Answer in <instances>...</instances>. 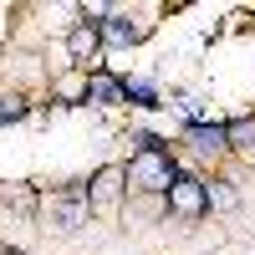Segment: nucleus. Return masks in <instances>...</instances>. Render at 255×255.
<instances>
[{"mask_svg": "<svg viewBox=\"0 0 255 255\" xmlns=\"http://www.w3.org/2000/svg\"><path fill=\"white\" fill-rule=\"evenodd\" d=\"M118 184H123L118 168H102V174L92 179V189H87V199H92V204H113V199H118Z\"/></svg>", "mask_w": 255, "mask_h": 255, "instance_id": "423d86ee", "label": "nucleus"}, {"mask_svg": "<svg viewBox=\"0 0 255 255\" xmlns=\"http://www.w3.org/2000/svg\"><path fill=\"white\" fill-rule=\"evenodd\" d=\"M168 199H174V209H179L184 220H199L204 209H209V189H204L199 179L179 174V179H174V189H168Z\"/></svg>", "mask_w": 255, "mask_h": 255, "instance_id": "f03ea898", "label": "nucleus"}, {"mask_svg": "<svg viewBox=\"0 0 255 255\" xmlns=\"http://www.w3.org/2000/svg\"><path fill=\"white\" fill-rule=\"evenodd\" d=\"M87 189H67V194H56V204H51V220H56V230H77L82 220H87Z\"/></svg>", "mask_w": 255, "mask_h": 255, "instance_id": "7ed1b4c3", "label": "nucleus"}, {"mask_svg": "<svg viewBox=\"0 0 255 255\" xmlns=\"http://www.w3.org/2000/svg\"><path fill=\"white\" fill-rule=\"evenodd\" d=\"M118 97H123V87H118L113 77H102V72H97V77L87 82V102H118Z\"/></svg>", "mask_w": 255, "mask_h": 255, "instance_id": "0eeeda50", "label": "nucleus"}, {"mask_svg": "<svg viewBox=\"0 0 255 255\" xmlns=\"http://www.w3.org/2000/svg\"><path fill=\"white\" fill-rule=\"evenodd\" d=\"M179 108H184L189 128H194V123H204V108H199V97H179Z\"/></svg>", "mask_w": 255, "mask_h": 255, "instance_id": "f8f14e48", "label": "nucleus"}, {"mask_svg": "<svg viewBox=\"0 0 255 255\" xmlns=\"http://www.w3.org/2000/svg\"><path fill=\"white\" fill-rule=\"evenodd\" d=\"M123 97L133 102V108H158V92H153V82H123Z\"/></svg>", "mask_w": 255, "mask_h": 255, "instance_id": "6e6552de", "label": "nucleus"}, {"mask_svg": "<svg viewBox=\"0 0 255 255\" xmlns=\"http://www.w3.org/2000/svg\"><path fill=\"white\" fill-rule=\"evenodd\" d=\"M189 143H194L199 153H215V148L225 143V123H194L189 128Z\"/></svg>", "mask_w": 255, "mask_h": 255, "instance_id": "39448f33", "label": "nucleus"}, {"mask_svg": "<svg viewBox=\"0 0 255 255\" xmlns=\"http://www.w3.org/2000/svg\"><path fill=\"white\" fill-rule=\"evenodd\" d=\"M209 199H215L220 209H230V204H235V194H230V189H225V184H220V189H215V184H209Z\"/></svg>", "mask_w": 255, "mask_h": 255, "instance_id": "ddd939ff", "label": "nucleus"}, {"mask_svg": "<svg viewBox=\"0 0 255 255\" xmlns=\"http://www.w3.org/2000/svg\"><path fill=\"white\" fill-rule=\"evenodd\" d=\"M225 143L250 148V143H255V118H235V123H225Z\"/></svg>", "mask_w": 255, "mask_h": 255, "instance_id": "1a4fd4ad", "label": "nucleus"}, {"mask_svg": "<svg viewBox=\"0 0 255 255\" xmlns=\"http://www.w3.org/2000/svg\"><path fill=\"white\" fill-rule=\"evenodd\" d=\"M67 46H72V56H77V61H82V56H92V51H97V31H92V26H77Z\"/></svg>", "mask_w": 255, "mask_h": 255, "instance_id": "9d476101", "label": "nucleus"}, {"mask_svg": "<svg viewBox=\"0 0 255 255\" xmlns=\"http://www.w3.org/2000/svg\"><path fill=\"white\" fill-rule=\"evenodd\" d=\"M174 163L163 158V148L158 153H133V184L138 189H148V194H168V189H174Z\"/></svg>", "mask_w": 255, "mask_h": 255, "instance_id": "f257e3e1", "label": "nucleus"}, {"mask_svg": "<svg viewBox=\"0 0 255 255\" xmlns=\"http://www.w3.org/2000/svg\"><path fill=\"white\" fill-rule=\"evenodd\" d=\"M143 36V26H133V20H128V15H108V26H102V41H113V46H133V41Z\"/></svg>", "mask_w": 255, "mask_h": 255, "instance_id": "20e7f679", "label": "nucleus"}, {"mask_svg": "<svg viewBox=\"0 0 255 255\" xmlns=\"http://www.w3.org/2000/svg\"><path fill=\"white\" fill-rule=\"evenodd\" d=\"M26 113V102L20 97H0V123H10V118H20Z\"/></svg>", "mask_w": 255, "mask_h": 255, "instance_id": "9b49d317", "label": "nucleus"}]
</instances>
